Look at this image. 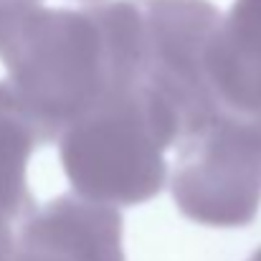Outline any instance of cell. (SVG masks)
<instances>
[{"mask_svg":"<svg viewBox=\"0 0 261 261\" xmlns=\"http://www.w3.org/2000/svg\"><path fill=\"white\" fill-rule=\"evenodd\" d=\"M173 109L147 87L109 91L59 135V155L74 195L101 205H137L168 177L165 150L180 142Z\"/></svg>","mask_w":261,"mask_h":261,"instance_id":"obj_1","label":"cell"},{"mask_svg":"<svg viewBox=\"0 0 261 261\" xmlns=\"http://www.w3.org/2000/svg\"><path fill=\"white\" fill-rule=\"evenodd\" d=\"M0 61L41 140L61 135L104 94L117 91L107 41L91 8L31 10L0 41Z\"/></svg>","mask_w":261,"mask_h":261,"instance_id":"obj_2","label":"cell"},{"mask_svg":"<svg viewBox=\"0 0 261 261\" xmlns=\"http://www.w3.org/2000/svg\"><path fill=\"white\" fill-rule=\"evenodd\" d=\"M173 195L200 223H251L261 203V114L221 109L208 124L180 140Z\"/></svg>","mask_w":261,"mask_h":261,"instance_id":"obj_3","label":"cell"},{"mask_svg":"<svg viewBox=\"0 0 261 261\" xmlns=\"http://www.w3.org/2000/svg\"><path fill=\"white\" fill-rule=\"evenodd\" d=\"M203 64L221 109L261 114V0H233L208 41Z\"/></svg>","mask_w":261,"mask_h":261,"instance_id":"obj_4","label":"cell"},{"mask_svg":"<svg viewBox=\"0 0 261 261\" xmlns=\"http://www.w3.org/2000/svg\"><path fill=\"white\" fill-rule=\"evenodd\" d=\"M38 142L36 122L10 84L0 82V231H8V221L28 203L25 170Z\"/></svg>","mask_w":261,"mask_h":261,"instance_id":"obj_5","label":"cell"},{"mask_svg":"<svg viewBox=\"0 0 261 261\" xmlns=\"http://www.w3.org/2000/svg\"><path fill=\"white\" fill-rule=\"evenodd\" d=\"M36 8H41V0H0V41Z\"/></svg>","mask_w":261,"mask_h":261,"instance_id":"obj_6","label":"cell"},{"mask_svg":"<svg viewBox=\"0 0 261 261\" xmlns=\"http://www.w3.org/2000/svg\"><path fill=\"white\" fill-rule=\"evenodd\" d=\"M87 3H91V0H87Z\"/></svg>","mask_w":261,"mask_h":261,"instance_id":"obj_7","label":"cell"}]
</instances>
